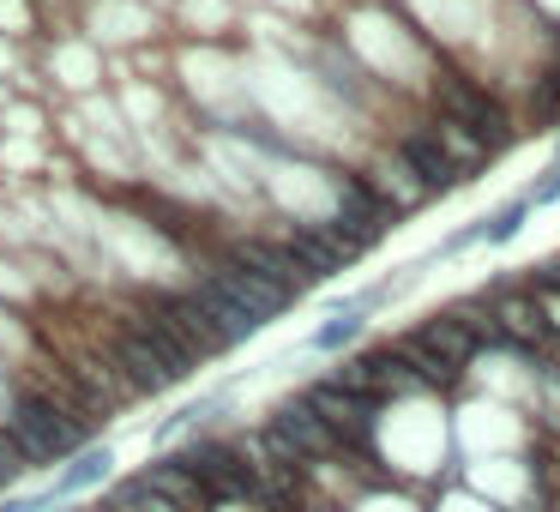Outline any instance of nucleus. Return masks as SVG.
Returning <instances> with one entry per match:
<instances>
[{
    "label": "nucleus",
    "mask_w": 560,
    "mask_h": 512,
    "mask_svg": "<svg viewBox=\"0 0 560 512\" xmlns=\"http://www.w3.org/2000/svg\"><path fill=\"white\" fill-rule=\"evenodd\" d=\"M182 464L194 470V482L206 488V500L211 507H230V500H254V458H247V446L235 434H187L182 446Z\"/></svg>",
    "instance_id": "obj_2"
},
{
    "label": "nucleus",
    "mask_w": 560,
    "mask_h": 512,
    "mask_svg": "<svg viewBox=\"0 0 560 512\" xmlns=\"http://www.w3.org/2000/svg\"><path fill=\"white\" fill-rule=\"evenodd\" d=\"M25 476H37V470H31V458L19 452V440L0 428V494H7V488H19Z\"/></svg>",
    "instance_id": "obj_19"
},
{
    "label": "nucleus",
    "mask_w": 560,
    "mask_h": 512,
    "mask_svg": "<svg viewBox=\"0 0 560 512\" xmlns=\"http://www.w3.org/2000/svg\"><path fill=\"white\" fill-rule=\"evenodd\" d=\"M362 331H368V295H355V302H343L338 314L326 319V326H314L307 350H314V356H338V350H350Z\"/></svg>",
    "instance_id": "obj_17"
},
{
    "label": "nucleus",
    "mask_w": 560,
    "mask_h": 512,
    "mask_svg": "<svg viewBox=\"0 0 560 512\" xmlns=\"http://www.w3.org/2000/svg\"><path fill=\"white\" fill-rule=\"evenodd\" d=\"M428 139H434V146H440V158H446V163H452V170H458V175H464V182H470V175H476V170H488V158H494V151H488V146H482V139H476V133H470V127H458V121H446V115H440V121H434V127H428Z\"/></svg>",
    "instance_id": "obj_15"
},
{
    "label": "nucleus",
    "mask_w": 560,
    "mask_h": 512,
    "mask_svg": "<svg viewBox=\"0 0 560 512\" xmlns=\"http://www.w3.org/2000/svg\"><path fill=\"white\" fill-rule=\"evenodd\" d=\"M331 194H338V211H331L326 223L355 247V254H368V247L392 230V218H398V211L374 194V182H362V175H331Z\"/></svg>",
    "instance_id": "obj_3"
},
{
    "label": "nucleus",
    "mask_w": 560,
    "mask_h": 512,
    "mask_svg": "<svg viewBox=\"0 0 560 512\" xmlns=\"http://www.w3.org/2000/svg\"><path fill=\"white\" fill-rule=\"evenodd\" d=\"M266 428L271 434L283 440V446L295 452V458L302 464H319V458H343V446H338V434H331L326 422H319V410L314 404L302 398V392H295V398H283L278 410L266 416Z\"/></svg>",
    "instance_id": "obj_7"
},
{
    "label": "nucleus",
    "mask_w": 560,
    "mask_h": 512,
    "mask_svg": "<svg viewBox=\"0 0 560 512\" xmlns=\"http://www.w3.org/2000/svg\"><path fill=\"white\" fill-rule=\"evenodd\" d=\"M548 170H560V146H555V163H548Z\"/></svg>",
    "instance_id": "obj_24"
},
{
    "label": "nucleus",
    "mask_w": 560,
    "mask_h": 512,
    "mask_svg": "<svg viewBox=\"0 0 560 512\" xmlns=\"http://www.w3.org/2000/svg\"><path fill=\"white\" fill-rule=\"evenodd\" d=\"M0 428L19 440V452L31 458V470H55V464H67L79 446H91V434H97L85 416L67 410V404L55 398L49 386H37V380H19V386L7 392Z\"/></svg>",
    "instance_id": "obj_1"
},
{
    "label": "nucleus",
    "mask_w": 560,
    "mask_h": 512,
    "mask_svg": "<svg viewBox=\"0 0 560 512\" xmlns=\"http://www.w3.org/2000/svg\"><path fill=\"white\" fill-rule=\"evenodd\" d=\"M440 115L446 121H458V127H470L476 139H482L488 151H500L512 139V121H506V109H500L494 97H482L476 85H464V79H440Z\"/></svg>",
    "instance_id": "obj_8"
},
{
    "label": "nucleus",
    "mask_w": 560,
    "mask_h": 512,
    "mask_svg": "<svg viewBox=\"0 0 560 512\" xmlns=\"http://www.w3.org/2000/svg\"><path fill=\"white\" fill-rule=\"evenodd\" d=\"M392 350H398V362L410 368V374L422 380V386H440V392H446V386H458V368H446V362H440V356L428 350V344L416 338V331H404V338L392 344Z\"/></svg>",
    "instance_id": "obj_18"
},
{
    "label": "nucleus",
    "mask_w": 560,
    "mask_h": 512,
    "mask_svg": "<svg viewBox=\"0 0 560 512\" xmlns=\"http://www.w3.org/2000/svg\"><path fill=\"white\" fill-rule=\"evenodd\" d=\"M115 464H121V458H115L109 440H91V446H79L67 464H55V482L37 494L43 512H49V507H79L85 494H103V488L115 482Z\"/></svg>",
    "instance_id": "obj_5"
},
{
    "label": "nucleus",
    "mask_w": 560,
    "mask_h": 512,
    "mask_svg": "<svg viewBox=\"0 0 560 512\" xmlns=\"http://www.w3.org/2000/svg\"><path fill=\"white\" fill-rule=\"evenodd\" d=\"M416 338H422L446 368H458V374H464V362L476 356V338H470V326H464L458 314H434V319H422V326H416Z\"/></svg>",
    "instance_id": "obj_16"
},
{
    "label": "nucleus",
    "mask_w": 560,
    "mask_h": 512,
    "mask_svg": "<svg viewBox=\"0 0 560 512\" xmlns=\"http://www.w3.org/2000/svg\"><path fill=\"white\" fill-rule=\"evenodd\" d=\"M283 247L295 254V266H302L307 283H326V278H338L350 259H362L338 230H331V223H295V230L283 235Z\"/></svg>",
    "instance_id": "obj_9"
},
{
    "label": "nucleus",
    "mask_w": 560,
    "mask_h": 512,
    "mask_svg": "<svg viewBox=\"0 0 560 512\" xmlns=\"http://www.w3.org/2000/svg\"><path fill=\"white\" fill-rule=\"evenodd\" d=\"M524 218H530V206H500L494 218H482V242H506V235H518L524 230Z\"/></svg>",
    "instance_id": "obj_20"
},
{
    "label": "nucleus",
    "mask_w": 560,
    "mask_h": 512,
    "mask_svg": "<svg viewBox=\"0 0 560 512\" xmlns=\"http://www.w3.org/2000/svg\"><path fill=\"white\" fill-rule=\"evenodd\" d=\"M151 302H158V314L170 319L175 331H182V344L199 356V362H218V356H230V338L211 326V314H206V307H199L187 290H151Z\"/></svg>",
    "instance_id": "obj_10"
},
{
    "label": "nucleus",
    "mask_w": 560,
    "mask_h": 512,
    "mask_svg": "<svg viewBox=\"0 0 560 512\" xmlns=\"http://www.w3.org/2000/svg\"><path fill=\"white\" fill-rule=\"evenodd\" d=\"M398 163L416 175V187H422L428 199H434V194H452V187L464 182V175L452 170L446 158H440V146L428 139V127H422V133H404V139H398Z\"/></svg>",
    "instance_id": "obj_12"
},
{
    "label": "nucleus",
    "mask_w": 560,
    "mask_h": 512,
    "mask_svg": "<svg viewBox=\"0 0 560 512\" xmlns=\"http://www.w3.org/2000/svg\"><path fill=\"white\" fill-rule=\"evenodd\" d=\"M139 476H145V482L158 488V494L170 500V507H182V512H218V507L206 500V488L194 482V470L182 464V452H158V458H151Z\"/></svg>",
    "instance_id": "obj_13"
},
{
    "label": "nucleus",
    "mask_w": 560,
    "mask_h": 512,
    "mask_svg": "<svg viewBox=\"0 0 560 512\" xmlns=\"http://www.w3.org/2000/svg\"><path fill=\"white\" fill-rule=\"evenodd\" d=\"M115 319H121V326L133 331L139 344H151V350H158V362L170 368V380H175V386H182V380H194L199 368H206V362H199V356L182 344V331H175L170 319L158 314V302H151V295H145V302H127V307H115Z\"/></svg>",
    "instance_id": "obj_6"
},
{
    "label": "nucleus",
    "mask_w": 560,
    "mask_h": 512,
    "mask_svg": "<svg viewBox=\"0 0 560 512\" xmlns=\"http://www.w3.org/2000/svg\"><path fill=\"white\" fill-rule=\"evenodd\" d=\"M536 121H560V43H555V67L542 73V91H536Z\"/></svg>",
    "instance_id": "obj_21"
},
{
    "label": "nucleus",
    "mask_w": 560,
    "mask_h": 512,
    "mask_svg": "<svg viewBox=\"0 0 560 512\" xmlns=\"http://www.w3.org/2000/svg\"><path fill=\"white\" fill-rule=\"evenodd\" d=\"M206 283H218V290L230 295L235 307H247V314H254L259 326H271L278 314H290V307H295V295L283 290V283L259 278L254 266H242V259H230V254H218V259L206 266Z\"/></svg>",
    "instance_id": "obj_4"
},
{
    "label": "nucleus",
    "mask_w": 560,
    "mask_h": 512,
    "mask_svg": "<svg viewBox=\"0 0 560 512\" xmlns=\"http://www.w3.org/2000/svg\"><path fill=\"white\" fill-rule=\"evenodd\" d=\"M0 512H43L37 494H0Z\"/></svg>",
    "instance_id": "obj_23"
},
{
    "label": "nucleus",
    "mask_w": 560,
    "mask_h": 512,
    "mask_svg": "<svg viewBox=\"0 0 560 512\" xmlns=\"http://www.w3.org/2000/svg\"><path fill=\"white\" fill-rule=\"evenodd\" d=\"M187 295H194V302H199V307H206V314H211V326H218L223 338H230V350H235V344H247V338H254V331H266V326H259L254 314H247V307H235L230 295L218 290V283L194 278V283H187Z\"/></svg>",
    "instance_id": "obj_14"
},
{
    "label": "nucleus",
    "mask_w": 560,
    "mask_h": 512,
    "mask_svg": "<svg viewBox=\"0 0 560 512\" xmlns=\"http://www.w3.org/2000/svg\"><path fill=\"white\" fill-rule=\"evenodd\" d=\"M530 302H536V314L548 319V331L560 338V283H536V295H530Z\"/></svg>",
    "instance_id": "obj_22"
},
{
    "label": "nucleus",
    "mask_w": 560,
    "mask_h": 512,
    "mask_svg": "<svg viewBox=\"0 0 560 512\" xmlns=\"http://www.w3.org/2000/svg\"><path fill=\"white\" fill-rule=\"evenodd\" d=\"M488 319H494L500 344H518V350H548V344H555L548 319L536 314V302L524 290H500L494 307H488Z\"/></svg>",
    "instance_id": "obj_11"
}]
</instances>
